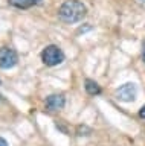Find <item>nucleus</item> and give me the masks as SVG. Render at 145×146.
<instances>
[{
  "label": "nucleus",
  "instance_id": "obj_1",
  "mask_svg": "<svg viewBox=\"0 0 145 146\" xmlns=\"http://www.w3.org/2000/svg\"><path fill=\"white\" fill-rule=\"evenodd\" d=\"M87 14V8L80 0H66L58 9V17L64 23H76L81 21Z\"/></svg>",
  "mask_w": 145,
  "mask_h": 146
},
{
  "label": "nucleus",
  "instance_id": "obj_2",
  "mask_svg": "<svg viewBox=\"0 0 145 146\" xmlns=\"http://www.w3.org/2000/svg\"><path fill=\"white\" fill-rule=\"evenodd\" d=\"M41 59L46 66H51V67L58 66V64H61L64 61V53H63V50L58 46L51 44L41 52Z\"/></svg>",
  "mask_w": 145,
  "mask_h": 146
},
{
  "label": "nucleus",
  "instance_id": "obj_3",
  "mask_svg": "<svg viewBox=\"0 0 145 146\" xmlns=\"http://www.w3.org/2000/svg\"><path fill=\"white\" fill-rule=\"evenodd\" d=\"M116 99L118 100H122V102H131V100L136 99V94H138V88H136L134 84H124L121 85L119 88L116 90Z\"/></svg>",
  "mask_w": 145,
  "mask_h": 146
},
{
  "label": "nucleus",
  "instance_id": "obj_4",
  "mask_svg": "<svg viewBox=\"0 0 145 146\" xmlns=\"http://www.w3.org/2000/svg\"><path fill=\"white\" fill-rule=\"evenodd\" d=\"M19 61V56L12 49L2 47L0 49V67L2 68H12Z\"/></svg>",
  "mask_w": 145,
  "mask_h": 146
},
{
  "label": "nucleus",
  "instance_id": "obj_5",
  "mask_svg": "<svg viewBox=\"0 0 145 146\" xmlns=\"http://www.w3.org/2000/svg\"><path fill=\"white\" fill-rule=\"evenodd\" d=\"M66 100L63 94H51L46 99V108L49 111H58V110H63Z\"/></svg>",
  "mask_w": 145,
  "mask_h": 146
},
{
  "label": "nucleus",
  "instance_id": "obj_6",
  "mask_svg": "<svg viewBox=\"0 0 145 146\" xmlns=\"http://www.w3.org/2000/svg\"><path fill=\"white\" fill-rule=\"evenodd\" d=\"M86 91L90 96H98L101 94V87L98 85V82H95L92 79H86Z\"/></svg>",
  "mask_w": 145,
  "mask_h": 146
},
{
  "label": "nucleus",
  "instance_id": "obj_7",
  "mask_svg": "<svg viewBox=\"0 0 145 146\" xmlns=\"http://www.w3.org/2000/svg\"><path fill=\"white\" fill-rule=\"evenodd\" d=\"M12 6L15 8H20V9H28L31 6H34L37 3V0H8Z\"/></svg>",
  "mask_w": 145,
  "mask_h": 146
},
{
  "label": "nucleus",
  "instance_id": "obj_8",
  "mask_svg": "<svg viewBox=\"0 0 145 146\" xmlns=\"http://www.w3.org/2000/svg\"><path fill=\"white\" fill-rule=\"evenodd\" d=\"M83 132H87V134H89L90 129H89L87 126H78V134H80V135H84Z\"/></svg>",
  "mask_w": 145,
  "mask_h": 146
},
{
  "label": "nucleus",
  "instance_id": "obj_9",
  "mask_svg": "<svg viewBox=\"0 0 145 146\" xmlns=\"http://www.w3.org/2000/svg\"><path fill=\"white\" fill-rule=\"evenodd\" d=\"M139 116L142 117V119H145V105H144V107L139 110Z\"/></svg>",
  "mask_w": 145,
  "mask_h": 146
},
{
  "label": "nucleus",
  "instance_id": "obj_10",
  "mask_svg": "<svg viewBox=\"0 0 145 146\" xmlns=\"http://www.w3.org/2000/svg\"><path fill=\"white\" fill-rule=\"evenodd\" d=\"M0 146H8V141L5 139H2V137H0Z\"/></svg>",
  "mask_w": 145,
  "mask_h": 146
},
{
  "label": "nucleus",
  "instance_id": "obj_11",
  "mask_svg": "<svg viewBox=\"0 0 145 146\" xmlns=\"http://www.w3.org/2000/svg\"><path fill=\"white\" fill-rule=\"evenodd\" d=\"M142 59H144V62H145V43L142 44Z\"/></svg>",
  "mask_w": 145,
  "mask_h": 146
}]
</instances>
